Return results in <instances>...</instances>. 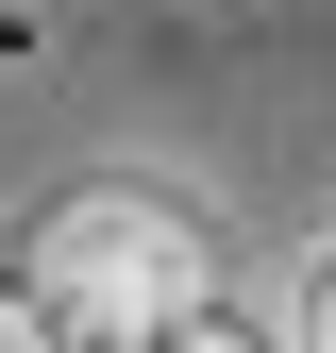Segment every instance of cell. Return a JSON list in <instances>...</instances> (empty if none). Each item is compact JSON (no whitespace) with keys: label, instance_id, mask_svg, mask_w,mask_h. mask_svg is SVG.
<instances>
[{"label":"cell","instance_id":"cell-1","mask_svg":"<svg viewBox=\"0 0 336 353\" xmlns=\"http://www.w3.org/2000/svg\"><path fill=\"white\" fill-rule=\"evenodd\" d=\"M202 286H219V252H202V219L151 202V185H84L51 236H34V303H51L67 353H135L151 320H185Z\"/></svg>","mask_w":336,"mask_h":353},{"label":"cell","instance_id":"cell-2","mask_svg":"<svg viewBox=\"0 0 336 353\" xmlns=\"http://www.w3.org/2000/svg\"><path fill=\"white\" fill-rule=\"evenodd\" d=\"M135 353H269V336H252V320H235V303H219V286H202V303H185V320H151Z\"/></svg>","mask_w":336,"mask_h":353},{"label":"cell","instance_id":"cell-3","mask_svg":"<svg viewBox=\"0 0 336 353\" xmlns=\"http://www.w3.org/2000/svg\"><path fill=\"white\" fill-rule=\"evenodd\" d=\"M303 353H336V252L303 270Z\"/></svg>","mask_w":336,"mask_h":353},{"label":"cell","instance_id":"cell-4","mask_svg":"<svg viewBox=\"0 0 336 353\" xmlns=\"http://www.w3.org/2000/svg\"><path fill=\"white\" fill-rule=\"evenodd\" d=\"M0 353H51V303H34V286L0 303Z\"/></svg>","mask_w":336,"mask_h":353},{"label":"cell","instance_id":"cell-5","mask_svg":"<svg viewBox=\"0 0 336 353\" xmlns=\"http://www.w3.org/2000/svg\"><path fill=\"white\" fill-rule=\"evenodd\" d=\"M51 353H67V336H51Z\"/></svg>","mask_w":336,"mask_h":353}]
</instances>
